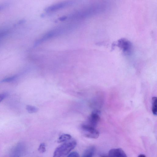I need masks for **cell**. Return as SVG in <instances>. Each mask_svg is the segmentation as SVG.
Wrapping results in <instances>:
<instances>
[{
    "instance_id": "4",
    "label": "cell",
    "mask_w": 157,
    "mask_h": 157,
    "mask_svg": "<svg viewBox=\"0 0 157 157\" xmlns=\"http://www.w3.org/2000/svg\"><path fill=\"white\" fill-rule=\"evenodd\" d=\"M100 112L98 110L93 111L88 118L86 124L95 128L100 120Z\"/></svg>"
},
{
    "instance_id": "6",
    "label": "cell",
    "mask_w": 157,
    "mask_h": 157,
    "mask_svg": "<svg viewBox=\"0 0 157 157\" xmlns=\"http://www.w3.org/2000/svg\"><path fill=\"white\" fill-rule=\"evenodd\" d=\"M108 156L114 157H126L127 156L121 148H113L110 149L108 154Z\"/></svg>"
},
{
    "instance_id": "1",
    "label": "cell",
    "mask_w": 157,
    "mask_h": 157,
    "mask_svg": "<svg viewBox=\"0 0 157 157\" xmlns=\"http://www.w3.org/2000/svg\"><path fill=\"white\" fill-rule=\"evenodd\" d=\"M76 144V142L75 140L64 142L56 149L53 156L60 157L66 156L75 147Z\"/></svg>"
},
{
    "instance_id": "2",
    "label": "cell",
    "mask_w": 157,
    "mask_h": 157,
    "mask_svg": "<svg viewBox=\"0 0 157 157\" xmlns=\"http://www.w3.org/2000/svg\"><path fill=\"white\" fill-rule=\"evenodd\" d=\"M76 0H66L51 5L45 9L47 13H52L66 8L73 5Z\"/></svg>"
},
{
    "instance_id": "15",
    "label": "cell",
    "mask_w": 157,
    "mask_h": 157,
    "mask_svg": "<svg viewBox=\"0 0 157 157\" xmlns=\"http://www.w3.org/2000/svg\"><path fill=\"white\" fill-rule=\"evenodd\" d=\"M7 96L6 93L0 94V103Z\"/></svg>"
},
{
    "instance_id": "14",
    "label": "cell",
    "mask_w": 157,
    "mask_h": 157,
    "mask_svg": "<svg viewBox=\"0 0 157 157\" xmlns=\"http://www.w3.org/2000/svg\"><path fill=\"white\" fill-rule=\"evenodd\" d=\"M9 4L7 3H3L0 4V11L7 7Z\"/></svg>"
},
{
    "instance_id": "12",
    "label": "cell",
    "mask_w": 157,
    "mask_h": 157,
    "mask_svg": "<svg viewBox=\"0 0 157 157\" xmlns=\"http://www.w3.org/2000/svg\"><path fill=\"white\" fill-rule=\"evenodd\" d=\"M38 151L41 153H44L46 151L45 144L44 143H41L39 145Z\"/></svg>"
},
{
    "instance_id": "8",
    "label": "cell",
    "mask_w": 157,
    "mask_h": 157,
    "mask_svg": "<svg viewBox=\"0 0 157 157\" xmlns=\"http://www.w3.org/2000/svg\"><path fill=\"white\" fill-rule=\"evenodd\" d=\"M71 138V136L70 135L67 134H63L59 137L57 142L59 143L65 142L70 140Z\"/></svg>"
},
{
    "instance_id": "3",
    "label": "cell",
    "mask_w": 157,
    "mask_h": 157,
    "mask_svg": "<svg viewBox=\"0 0 157 157\" xmlns=\"http://www.w3.org/2000/svg\"><path fill=\"white\" fill-rule=\"evenodd\" d=\"M81 128L83 134L86 137L97 139L99 136V132L95 128L90 126L86 123L81 125Z\"/></svg>"
},
{
    "instance_id": "16",
    "label": "cell",
    "mask_w": 157,
    "mask_h": 157,
    "mask_svg": "<svg viewBox=\"0 0 157 157\" xmlns=\"http://www.w3.org/2000/svg\"><path fill=\"white\" fill-rule=\"evenodd\" d=\"M138 157H145L146 155H145L141 154L139 155Z\"/></svg>"
},
{
    "instance_id": "9",
    "label": "cell",
    "mask_w": 157,
    "mask_h": 157,
    "mask_svg": "<svg viewBox=\"0 0 157 157\" xmlns=\"http://www.w3.org/2000/svg\"><path fill=\"white\" fill-rule=\"evenodd\" d=\"M152 111L153 114L155 115H157V98L155 97H153L152 98Z\"/></svg>"
},
{
    "instance_id": "5",
    "label": "cell",
    "mask_w": 157,
    "mask_h": 157,
    "mask_svg": "<svg viewBox=\"0 0 157 157\" xmlns=\"http://www.w3.org/2000/svg\"><path fill=\"white\" fill-rule=\"evenodd\" d=\"M114 45L117 46L125 53H128L130 51L132 45L131 43L129 40L124 38L118 40L117 44Z\"/></svg>"
},
{
    "instance_id": "11",
    "label": "cell",
    "mask_w": 157,
    "mask_h": 157,
    "mask_svg": "<svg viewBox=\"0 0 157 157\" xmlns=\"http://www.w3.org/2000/svg\"><path fill=\"white\" fill-rule=\"evenodd\" d=\"M17 77V76L14 75L7 78H6L2 81L3 82H9L14 80Z\"/></svg>"
},
{
    "instance_id": "7",
    "label": "cell",
    "mask_w": 157,
    "mask_h": 157,
    "mask_svg": "<svg viewBox=\"0 0 157 157\" xmlns=\"http://www.w3.org/2000/svg\"><path fill=\"white\" fill-rule=\"evenodd\" d=\"M95 150V148L94 146H90L84 151L82 156L83 157H92L94 153Z\"/></svg>"
},
{
    "instance_id": "10",
    "label": "cell",
    "mask_w": 157,
    "mask_h": 157,
    "mask_svg": "<svg viewBox=\"0 0 157 157\" xmlns=\"http://www.w3.org/2000/svg\"><path fill=\"white\" fill-rule=\"evenodd\" d=\"M27 111L29 113H34L37 112L38 108L36 107L30 105H27L26 107Z\"/></svg>"
},
{
    "instance_id": "13",
    "label": "cell",
    "mask_w": 157,
    "mask_h": 157,
    "mask_svg": "<svg viewBox=\"0 0 157 157\" xmlns=\"http://www.w3.org/2000/svg\"><path fill=\"white\" fill-rule=\"evenodd\" d=\"M67 157H79V154L76 151H73L69 153L67 155Z\"/></svg>"
}]
</instances>
